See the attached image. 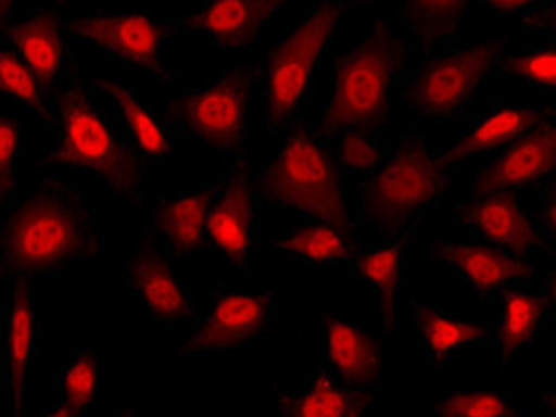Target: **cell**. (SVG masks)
Instances as JSON below:
<instances>
[{"label": "cell", "instance_id": "7", "mask_svg": "<svg viewBox=\"0 0 556 417\" xmlns=\"http://www.w3.org/2000/svg\"><path fill=\"white\" fill-rule=\"evenodd\" d=\"M507 52V37L488 35L419 56L404 79L400 103L412 115L413 124L425 129L460 124L501 74Z\"/></svg>", "mask_w": 556, "mask_h": 417}, {"label": "cell", "instance_id": "2", "mask_svg": "<svg viewBox=\"0 0 556 417\" xmlns=\"http://www.w3.org/2000/svg\"><path fill=\"white\" fill-rule=\"evenodd\" d=\"M50 104L53 142L38 160V168L89 173L110 199L129 208L144 204L146 190L154 184L156 172L134 151L77 59L61 85L50 92Z\"/></svg>", "mask_w": 556, "mask_h": 417}, {"label": "cell", "instance_id": "11", "mask_svg": "<svg viewBox=\"0 0 556 417\" xmlns=\"http://www.w3.org/2000/svg\"><path fill=\"white\" fill-rule=\"evenodd\" d=\"M264 204L255 181V165L247 156L226 165L219 190L207 214L210 250L230 265L240 279H249V257L258 247Z\"/></svg>", "mask_w": 556, "mask_h": 417}, {"label": "cell", "instance_id": "37", "mask_svg": "<svg viewBox=\"0 0 556 417\" xmlns=\"http://www.w3.org/2000/svg\"><path fill=\"white\" fill-rule=\"evenodd\" d=\"M486 11L496 16L526 17L534 13L543 0H478Z\"/></svg>", "mask_w": 556, "mask_h": 417}, {"label": "cell", "instance_id": "16", "mask_svg": "<svg viewBox=\"0 0 556 417\" xmlns=\"http://www.w3.org/2000/svg\"><path fill=\"white\" fill-rule=\"evenodd\" d=\"M556 173V117L534 125L495 153L488 154L469 178V195L531 192Z\"/></svg>", "mask_w": 556, "mask_h": 417}, {"label": "cell", "instance_id": "10", "mask_svg": "<svg viewBox=\"0 0 556 417\" xmlns=\"http://www.w3.org/2000/svg\"><path fill=\"white\" fill-rule=\"evenodd\" d=\"M278 318L275 293L270 289L238 291L218 288L207 296L204 317L194 321V332L180 339L166 359L213 357L245 350L270 332Z\"/></svg>", "mask_w": 556, "mask_h": 417}, {"label": "cell", "instance_id": "14", "mask_svg": "<svg viewBox=\"0 0 556 417\" xmlns=\"http://www.w3.org/2000/svg\"><path fill=\"white\" fill-rule=\"evenodd\" d=\"M553 117H556V101L552 100L534 103L505 98L481 100L460 122L451 146L440 153L442 165L460 169L471 157L495 153L534 125Z\"/></svg>", "mask_w": 556, "mask_h": 417}, {"label": "cell", "instance_id": "25", "mask_svg": "<svg viewBox=\"0 0 556 417\" xmlns=\"http://www.w3.org/2000/svg\"><path fill=\"white\" fill-rule=\"evenodd\" d=\"M269 390L275 395L276 416L290 417L367 416L382 395V390L346 386L323 365L299 389H288L273 380Z\"/></svg>", "mask_w": 556, "mask_h": 417}, {"label": "cell", "instance_id": "28", "mask_svg": "<svg viewBox=\"0 0 556 417\" xmlns=\"http://www.w3.org/2000/svg\"><path fill=\"white\" fill-rule=\"evenodd\" d=\"M270 250L311 267H348L362 252V243L329 223L311 219L290 229L282 240L270 241Z\"/></svg>", "mask_w": 556, "mask_h": 417}, {"label": "cell", "instance_id": "27", "mask_svg": "<svg viewBox=\"0 0 556 417\" xmlns=\"http://www.w3.org/2000/svg\"><path fill=\"white\" fill-rule=\"evenodd\" d=\"M471 5L472 0H401L395 20L419 59L463 41Z\"/></svg>", "mask_w": 556, "mask_h": 417}, {"label": "cell", "instance_id": "21", "mask_svg": "<svg viewBox=\"0 0 556 417\" xmlns=\"http://www.w3.org/2000/svg\"><path fill=\"white\" fill-rule=\"evenodd\" d=\"M98 97L105 101L113 117L134 151L156 172L168 168L172 157L177 154L180 142L175 139L168 125L163 121L156 106L142 100L136 89L117 76H94L89 79Z\"/></svg>", "mask_w": 556, "mask_h": 417}, {"label": "cell", "instance_id": "12", "mask_svg": "<svg viewBox=\"0 0 556 417\" xmlns=\"http://www.w3.org/2000/svg\"><path fill=\"white\" fill-rule=\"evenodd\" d=\"M425 255L463 282L481 301H493L505 289L534 285L538 267L532 258L519 257L501 247L476 238L433 237Z\"/></svg>", "mask_w": 556, "mask_h": 417}, {"label": "cell", "instance_id": "22", "mask_svg": "<svg viewBox=\"0 0 556 417\" xmlns=\"http://www.w3.org/2000/svg\"><path fill=\"white\" fill-rule=\"evenodd\" d=\"M14 289L2 315V359L5 392L14 414H25L26 378L33 363L40 359L41 312L31 281H14Z\"/></svg>", "mask_w": 556, "mask_h": 417}, {"label": "cell", "instance_id": "40", "mask_svg": "<svg viewBox=\"0 0 556 417\" xmlns=\"http://www.w3.org/2000/svg\"><path fill=\"white\" fill-rule=\"evenodd\" d=\"M23 0H0V20H2V28L13 23L14 13H16L17 5Z\"/></svg>", "mask_w": 556, "mask_h": 417}, {"label": "cell", "instance_id": "32", "mask_svg": "<svg viewBox=\"0 0 556 417\" xmlns=\"http://www.w3.org/2000/svg\"><path fill=\"white\" fill-rule=\"evenodd\" d=\"M430 414L442 417H525L529 405L505 390H447L430 405Z\"/></svg>", "mask_w": 556, "mask_h": 417}, {"label": "cell", "instance_id": "8", "mask_svg": "<svg viewBox=\"0 0 556 417\" xmlns=\"http://www.w3.org/2000/svg\"><path fill=\"white\" fill-rule=\"evenodd\" d=\"M257 94V61L225 65L199 88L175 89L154 104L180 144H192L230 165L245 156L247 129Z\"/></svg>", "mask_w": 556, "mask_h": 417}, {"label": "cell", "instance_id": "20", "mask_svg": "<svg viewBox=\"0 0 556 417\" xmlns=\"http://www.w3.org/2000/svg\"><path fill=\"white\" fill-rule=\"evenodd\" d=\"M320 365L355 389L382 390L388 353L367 326L338 309H323L315 321Z\"/></svg>", "mask_w": 556, "mask_h": 417}, {"label": "cell", "instance_id": "18", "mask_svg": "<svg viewBox=\"0 0 556 417\" xmlns=\"http://www.w3.org/2000/svg\"><path fill=\"white\" fill-rule=\"evenodd\" d=\"M73 2L50 0L49 5L33 9L25 20L13 21L2 28V45L31 68L49 94L61 85L77 59L65 29Z\"/></svg>", "mask_w": 556, "mask_h": 417}, {"label": "cell", "instance_id": "26", "mask_svg": "<svg viewBox=\"0 0 556 417\" xmlns=\"http://www.w3.org/2000/svg\"><path fill=\"white\" fill-rule=\"evenodd\" d=\"M416 237L382 238L376 245L362 250L348 265L346 276L365 282L374 294L376 318L383 332L397 330V305L407 281V258Z\"/></svg>", "mask_w": 556, "mask_h": 417}, {"label": "cell", "instance_id": "4", "mask_svg": "<svg viewBox=\"0 0 556 417\" xmlns=\"http://www.w3.org/2000/svg\"><path fill=\"white\" fill-rule=\"evenodd\" d=\"M346 0H306L302 14L255 55L261 132L278 141L300 121L314 94L315 76L334 50L348 11Z\"/></svg>", "mask_w": 556, "mask_h": 417}, {"label": "cell", "instance_id": "31", "mask_svg": "<svg viewBox=\"0 0 556 417\" xmlns=\"http://www.w3.org/2000/svg\"><path fill=\"white\" fill-rule=\"evenodd\" d=\"M392 137L388 130L355 129L326 142L344 178L362 181L380 168L391 149Z\"/></svg>", "mask_w": 556, "mask_h": 417}, {"label": "cell", "instance_id": "19", "mask_svg": "<svg viewBox=\"0 0 556 417\" xmlns=\"http://www.w3.org/2000/svg\"><path fill=\"white\" fill-rule=\"evenodd\" d=\"M409 315L413 344L437 377L447 374L464 353L492 345V324L472 320L459 309L415 294Z\"/></svg>", "mask_w": 556, "mask_h": 417}, {"label": "cell", "instance_id": "5", "mask_svg": "<svg viewBox=\"0 0 556 417\" xmlns=\"http://www.w3.org/2000/svg\"><path fill=\"white\" fill-rule=\"evenodd\" d=\"M440 153L421 125L413 124L392 137L380 168L359 181L355 207L359 225L376 229L380 238L418 235L459 177V169L442 165Z\"/></svg>", "mask_w": 556, "mask_h": 417}, {"label": "cell", "instance_id": "30", "mask_svg": "<svg viewBox=\"0 0 556 417\" xmlns=\"http://www.w3.org/2000/svg\"><path fill=\"white\" fill-rule=\"evenodd\" d=\"M0 91L2 98L16 104L20 115L31 125H50L53 112L50 94L45 91L31 68L13 50L2 45L0 53Z\"/></svg>", "mask_w": 556, "mask_h": 417}, {"label": "cell", "instance_id": "38", "mask_svg": "<svg viewBox=\"0 0 556 417\" xmlns=\"http://www.w3.org/2000/svg\"><path fill=\"white\" fill-rule=\"evenodd\" d=\"M541 293L548 303L549 324L556 330V265H553L548 273L544 274L543 282H541Z\"/></svg>", "mask_w": 556, "mask_h": 417}, {"label": "cell", "instance_id": "3", "mask_svg": "<svg viewBox=\"0 0 556 417\" xmlns=\"http://www.w3.org/2000/svg\"><path fill=\"white\" fill-rule=\"evenodd\" d=\"M415 61L403 26L380 13L353 47L332 50L329 89L312 122L315 132L329 141L346 130H388Z\"/></svg>", "mask_w": 556, "mask_h": 417}, {"label": "cell", "instance_id": "41", "mask_svg": "<svg viewBox=\"0 0 556 417\" xmlns=\"http://www.w3.org/2000/svg\"><path fill=\"white\" fill-rule=\"evenodd\" d=\"M350 8H370V5L379 4L382 0H346Z\"/></svg>", "mask_w": 556, "mask_h": 417}, {"label": "cell", "instance_id": "24", "mask_svg": "<svg viewBox=\"0 0 556 417\" xmlns=\"http://www.w3.org/2000/svg\"><path fill=\"white\" fill-rule=\"evenodd\" d=\"M493 303V354L496 368L507 375L549 326V308L541 289H534V285L505 289Z\"/></svg>", "mask_w": 556, "mask_h": 417}, {"label": "cell", "instance_id": "1", "mask_svg": "<svg viewBox=\"0 0 556 417\" xmlns=\"http://www.w3.org/2000/svg\"><path fill=\"white\" fill-rule=\"evenodd\" d=\"M0 233L4 282L33 281L71 265L93 264L109 250L93 202L61 172L21 185L2 205Z\"/></svg>", "mask_w": 556, "mask_h": 417}, {"label": "cell", "instance_id": "39", "mask_svg": "<svg viewBox=\"0 0 556 417\" xmlns=\"http://www.w3.org/2000/svg\"><path fill=\"white\" fill-rule=\"evenodd\" d=\"M534 404L544 413L556 417V390H540L534 393Z\"/></svg>", "mask_w": 556, "mask_h": 417}, {"label": "cell", "instance_id": "9", "mask_svg": "<svg viewBox=\"0 0 556 417\" xmlns=\"http://www.w3.org/2000/svg\"><path fill=\"white\" fill-rule=\"evenodd\" d=\"M65 29L71 43L148 77L154 86L177 89L184 79L180 68L166 59L169 47L184 38L169 14L124 5L85 9L70 14Z\"/></svg>", "mask_w": 556, "mask_h": 417}, {"label": "cell", "instance_id": "15", "mask_svg": "<svg viewBox=\"0 0 556 417\" xmlns=\"http://www.w3.org/2000/svg\"><path fill=\"white\" fill-rule=\"evenodd\" d=\"M306 0H204L198 8L169 14L175 25L213 49H251L276 21Z\"/></svg>", "mask_w": 556, "mask_h": 417}, {"label": "cell", "instance_id": "13", "mask_svg": "<svg viewBox=\"0 0 556 417\" xmlns=\"http://www.w3.org/2000/svg\"><path fill=\"white\" fill-rule=\"evenodd\" d=\"M177 267L174 257L148 229L126 258L127 288L139 306L162 326L198 320L194 293Z\"/></svg>", "mask_w": 556, "mask_h": 417}, {"label": "cell", "instance_id": "23", "mask_svg": "<svg viewBox=\"0 0 556 417\" xmlns=\"http://www.w3.org/2000/svg\"><path fill=\"white\" fill-rule=\"evenodd\" d=\"M218 190L219 184L202 185L174 197L151 199V225L146 229L178 265L210 250L207 214Z\"/></svg>", "mask_w": 556, "mask_h": 417}, {"label": "cell", "instance_id": "36", "mask_svg": "<svg viewBox=\"0 0 556 417\" xmlns=\"http://www.w3.org/2000/svg\"><path fill=\"white\" fill-rule=\"evenodd\" d=\"M525 31L556 40V0H543V4L520 21Z\"/></svg>", "mask_w": 556, "mask_h": 417}, {"label": "cell", "instance_id": "29", "mask_svg": "<svg viewBox=\"0 0 556 417\" xmlns=\"http://www.w3.org/2000/svg\"><path fill=\"white\" fill-rule=\"evenodd\" d=\"M101 357L97 351L74 350L55 374V402L43 407L45 416H91L98 409Z\"/></svg>", "mask_w": 556, "mask_h": 417}, {"label": "cell", "instance_id": "33", "mask_svg": "<svg viewBox=\"0 0 556 417\" xmlns=\"http://www.w3.org/2000/svg\"><path fill=\"white\" fill-rule=\"evenodd\" d=\"M501 74L540 94H556V40L507 52Z\"/></svg>", "mask_w": 556, "mask_h": 417}, {"label": "cell", "instance_id": "6", "mask_svg": "<svg viewBox=\"0 0 556 417\" xmlns=\"http://www.w3.org/2000/svg\"><path fill=\"white\" fill-rule=\"evenodd\" d=\"M264 207L329 223L359 241V222L346 201V178L314 125L296 121L255 165Z\"/></svg>", "mask_w": 556, "mask_h": 417}, {"label": "cell", "instance_id": "17", "mask_svg": "<svg viewBox=\"0 0 556 417\" xmlns=\"http://www.w3.org/2000/svg\"><path fill=\"white\" fill-rule=\"evenodd\" d=\"M466 237L501 247L519 257H544V243L528 197L519 192H492L468 197L452 211Z\"/></svg>", "mask_w": 556, "mask_h": 417}, {"label": "cell", "instance_id": "34", "mask_svg": "<svg viewBox=\"0 0 556 417\" xmlns=\"http://www.w3.org/2000/svg\"><path fill=\"white\" fill-rule=\"evenodd\" d=\"M28 118H0V199L2 205L21 189L20 173L28 163Z\"/></svg>", "mask_w": 556, "mask_h": 417}, {"label": "cell", "instance_id": "35", "mask_svg": "<svg viewBox=\"0 0 556 417\" xmlns=\"http://www.w3.org/2000/svg\"><path fill=\"white\" fill-rule=\"evenodd\" d=\"M544 243V257L556 258V173L526 193Z\"/></svg>", "mask_w": 556, "mask_h": 417}]
</instances>
